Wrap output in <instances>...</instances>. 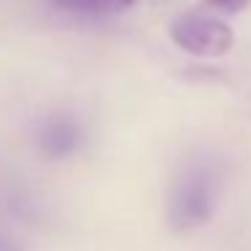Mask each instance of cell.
<instances>
[{
	"mask_svg": "<svg viewBox=\"0 0 251 251\" xmlns=\"http://www.w3.org/2000/svg\"><path fill=\"white\" fill-rule=\"evenodd\" d=\"M222 178L224 168L211 154H197L181 165L170 181L168 208H165L173 232H192L213 216L222 192Z\"/></svg>",
	"mask_w": 251,
	"mask_h": 251,
	"instance_id": "1",
	"label": "cell"
},
{
	"mask_svg": "<svg viewBox=\"0 0 251 251\" xmlns=\"http://www.w3.org/2000/svg\"><path fill=\"white\" fill-rule=\"evenodd\" d=\"M170 38L178 49L195 57H222L232 49L235 30L224 19L208 17L200 11H184L170 22Z\"/></svg>",
	"mask_w": 251,
	"mask_h": 251,
	"instance_id": "2",
	"label": "cell"
},
{
	"mask_svg": "<svg viewBox=\"0 0 251 251\" xmlns=\"http://www.w3.org/2000/svg\"><path fill=\"white\" fill-rule=\"evenodd\" d=\"M87 143V127L71 114H54L38 127V151L46 159H68Z\"/></svg>",
	"mask_w": 251,
	"mask_h": 251,
	"instance_id": "3",
	"label": "cell"
},
{
	"mask_svg": "<svg viewBox=\"0 0 251 251\" xmlns=\"http://www.w3.org/2000/svg\"><path fill=\"white\" fill-rule=\"evenodd\" d=\"M60 8L71 14H87V17H98V14H119L132 6V0H54Z\"/></svg>",
	"mask_w": 251,
	"mask_h": 251,
	"instance_id": "4",
	"label": "cell"
},
{
	"mask_svg": "<svg viewBox=\"0 0 251 251\" xmlns=\"http://www.w3.org/2000/svg\"><path fill=\"white\" fill-rule=\"evenodd\" d=\"M208 3L213 8H219V11H240L249 0H208Z\"/></svg>",
	"mask_w": 251,
	"mask_h": 251,
	"instance_id": "5",
	"label": "cell"
},
{
	"mask_svg": "<svg viewBox=\"0 0 251 251\" xmlns=\"http://www.w3.org/2000/svg\"><path fill=\"white\" fill-rule=\"evenodd\" d=\"M0 251H22V249H19V246L14 243L6 232H0Z\"/></svg>",
	"mask_w": 251,
	"mask_h": 251,
	"instance_id": "6",
	"label": "cell"
}]
</instances>
